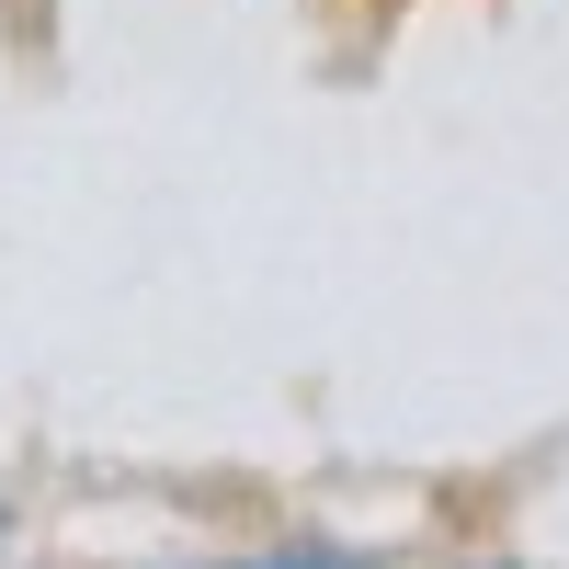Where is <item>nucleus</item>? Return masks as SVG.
Returning <instances> with one entry per match:
<instances>
[{"mask_svg":"<svg viewBox=\"0 0 569 569\" xmlns=\"http://www.w3.org/2000/svg\"><path fill=\"white\" fill-rule=\"evenodd\" d=\"M228 569H342V558H228Z\"/></svg>","mask_w":569,"mask_h":569,"instance_id":"f257e3e1","label":"nucleus"}]
</instances>
